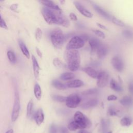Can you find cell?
Here are the masks:
<instances>
[{
    "label": "cell",
    "instance_id": "obj_1",
    "mask_svg": "<svg viewBox=\"0 0 133 133\" xmlns=\"http://www.w3.org/2000/svg\"><path fill=\"white\" fill-rule=\"evenodd\" d=\"M42 14L46 22L49 24H56L65 28L70 26V21L63 14L61 10H56L44 7L42 9Z\"/></svg>",
    "mask_w": 133,
    "mask_h": 133
},
{
    "label": "cell",
    "instance_id": "obj_2",
    "mask_svg": "<svg viewBox=\"0 0 133 133\" xmlns=\"http://www.w3.org/2000/svg\"><path fill=\"white\" fill-rule=\"evenodd\" d=\"M64 58L68 68L71 71H75L80 66L81 57L77 49H66L64 54Z\"/></svg>",
    "mask_w": 133,
    "mask_h": 133
},
{
    "label": "cell",
    "instance_id": "obj_3",
    "mask_svg": "<svg viewBox=\"0 0 133 133\" xmlns=\"http://www.w3.org/2000/svg\"><path fill=\"white\" fill-rule=\"evenodd\" d=\"M50 39L54 46L57 48H62L65 41V36L60 29H55L53 30L50 33Z\"/></svg>",
    "mask_w": 133,
    "mask_h": 133
},
{
    "label": "cell",
    "instance_id": "obj_4",
    "mask_svg": "<svg viewBox=\"0 0 133 133\" xmlns=\"http://www.w3.org/2000/svg\"><path fill=\"white\" fill-rule=\"evenodd\" d=\"M74 121L76 123L78 129H83L91 126L90 121L80 111H77L74 114Z\"/></svg>",
    "mask_w": 133,
    "mask_h": 133
},
{
    "label": "cell",
    "instance_id": "obj_5",
    "mask_svg": "<svg viewBox=\"0 0 133 133\" xmlns=\"http://www.w3.org/2000/svg\"><path fill=\"white\" fill-rule=\"evenodd\" d=\"M85 42L81 36H74L68 42L66 46V49H80L84 46Z\"/></svg>",
    "mask_w": 133,
    "mask_h": 133
},
{
    "label": "cell",
    "instance_id": "obj_6",
    "mask_svg": "<svg viewBox=\"0 0 133 133\" xmlns=\"http://www.w3.org/2000/svg\"><path fill=\"white\" fill-rule=\"evenodd\" d=\"M20 110V101L19 96L17 91L15 92V99L14 103L11 113V121L15 122L19 117Z\"/></svg>",
    "mask_w": 133,
    "mask_h": 133
},
{
    "label": "cell",
    "instance_id": "obj_7",
    "mask_svg": "<svg viewBox=\"0 0 133 133\" xmlns=\"http://www.w3.org/2000/svg\"><path fill=\"white\" fill-rule=\"evenodd\" d=\"M81 101V97L77 94H72L66 97L65 103L70 108H75L78 105Z\"/></svg>",
    "mask_w": 133,
    "mask_h": 133
},
{
    "label": "cell",
    "instance_id": "obj_8",
    "mask_svg": "<svg viewBox=\"0 0 133 133\" xmlns=\"http://www.w3.org/2000/svg\"><path fill=\"white\" fill-rule=\"evenodd\" d=\"M97 85L99 87L103 88L105 87L109 79V74L108 73L104 71H101L98 73V75L97 76Z\"/></svg>",
    "mask_w": 133,
    "mask_h": 133
},
{
    "label": "cell",
    "instance_id": "obj_9",
    "mask_svg": "<svg viewBox=\"0 0 133 133\" xmlns=\"http://www.w3.org/2000/svg\"><path fill=\"white\" fill-rule=\"evenodd\" d=\"M73 3L75 8L83 16L89 18H92L93 17V14L78 2L74 1Z\"/></svg>",
    "mask_w": 133,
    "mask_h": 133
},
{
    "label": "cell",
    "instance_id": "obj_10",
    "mask_svg": "<svg viewBox=\"0 0 133 133\" xmlns=\"http://www.w3.org/2000/svg\"><path fill=\"white\" fill-rule=\"evenodd\" d=\"M113 68L118 72H122L124 69V64L122 58L119 56H115L111 60Z\"/></svg>",
    "mask_w": 133,
    "mask_h": 133
},
{
    "label": "cell",
    "instance_id": "obj_11",
    "mask_svg": "<svg viewBox=\"0 0 133 133\" xmlns=\"http://www.w3.org/2000/svg\"><path fill=\"white\" fill-rule=\"evenodd\" d=\"M34 118L36 124L39 126L44 120V114L42 109H39L35 112L34 115Z\"/></svg>",
    "mask_w": 133,
    "mask_h": 133
},
{
    "label": "cell",
    "instance_id": "obj_12",
    "mask_svg": "<svg viewBox=\"0 0 133 133\" xmlns=\"http://www.w3.org/2000/svg\"><path fill=\"white\" fill-rule=\"evenodd\" d=\"M88 43L91 48V51L92 52L96 51L98 48L101 44L99 39L95 37L89 38V39H88Z\"/></svg>",
    "mask_w": 133,
    "mask_h": 133
},
{
    "label": "cell",
    "instance_id": "obj_13",
    "mask_svg": "<svg viewBox=\"0 0 133 133\" xmlns=\"http://www.w3.org/2000/svg\"><path fill=\"white\" fill-rule=\"evenodd\" d=\"M32 60L34 75L35 78L38 79L39 77V70L41 69L36 58L33 55L32 56Z\"/></svg>",
    "mask_w": 133,
    "mask_h": 133
},
{
    "label": "cell",
    "instance_id": "obj_14",
    "mask_svg": "<svg viewBox=\"0 0 133 133\" xmlns=\"http://www.w3.org/2000/svg\"><path fill=\"white\" fill-rule=\"evenodd\" d=\"M108 51V50L107 47L104 45H103L102 44H100V45L96 50L97 56L99 58H102L104 57L107 55Z\"/></svg>",
    "mask_w": 133,
    "mask_h": 133
},
{
    "label": "cell",
    "instance_id": "obj_15",
    "mask_svg": "<svg viewBox=\"0 0 133 133\" xmlns=\"http://www.w3.org/2000/svg\"><path fill=\"white\" fill-rule=\"evenodd\" d=\"M92 6L94 7L95 9L96 10V11L98 12L100 15H101L102 16H103V17H104L105 18L108 20H110V19L111 20V18L112 17H111V15L109 14H108L107 12H106L104 9H103L102 8H101L100 7H99V6L95 4H93Z\"/></svg>",
    "mask_w": 133,
    "mask_h": 133
},
{
    "label": "cell",
    "instance_id": "obj_16",
    "mask_svg": "<svg viewBox=\"0 0 133 133\" xmlns=\"http://www.w3.org/2000/svg\"><path fill=\"white\" fill-rule=\"evenodd\" d=\"M39 1H40V2L45 7L56 9V10H61L59 8V7L51 0H39Z\"/></svg>",
    "mask_w": 133,
    "mask_h": 133
},
{
    "label": "cell",
    "instance_id": "obj_17",
    "mask_svg": "<svg viewBox=\"0 0 133 133\" xmlns=\"http://www.w3.org/2000/svg\"><path fill=\"white\" fill-rule=\"evenodd\" d=\"M65 85L66 87L69 88H77L83 86L84 83L81 80L75 79L68 82Z\"/></svg>",
    "mask_w": 133,
    "mask_h": 133
},
{
    "label": "cell",
    "instance_id": "obj_18",
    "mask_svg": "<svg viewBox=\"0 0 133 133\" xmlns=\"http://www.w3.org/2000/svg\"><path fill=\"white\" fill-rule=\"evenodd\" d=\"M84 71L89 76H90L92 78H97L98 73L97 71H96L95 69H92L90 67H86L83 69Z\"/></svg>",
    "mask_w": 133,
    "mask_h": 133
},
{
    "label": "cell",
    "instance_id": "obj_19",
    "mask_svg": "<svg viewBox=\"0 0 133 133\" xmlns=\"http://www.w3.org/2000/svg\"><path fill=\"white\" fill-rule=\"evenodd\" d=\"M18 44H19V45L20 46V48L21 50L22 54L25 56V57H26L28 59H29L30 58V53H29V51L28 48H26L25 45L24 44V43L21 40L19 39Z\"/></svg>",
    "mask_w": 133,
    "mask_h": 133
},
{
    "label": "cell",
    "instance_id": "obj_20",
    "mask_svg": "<svg viewBox=\"0 0 133 133\" xmlns=\"http://www.w3.org/2000/svg\"><path fill=\"white\" fill-rule=\"evenodd\" d=\"M51 84L54 87L59 90H64L67 88L65 84L57 79L53 80L51 82Z\"/></svg>",
    "mask_w": 133,
    "mask_h": 133
},
{
    "label": "cell",
    "instance_id": "obj_21",
    "mask_svg": "<svg viewBox=\"0 0 133 133\" xmlns=\"http://www.w3.org/2000/svg\"><path fill=\"white\" fill-rule=\"evenodd\" d=\"M110 87L113 90L120 92L123 91V88L114 79H111L110 81Z\"/></svg>",
    "mask_w": 133,
    "mask_h": 133
},
{
    "label": "cell",
    "instance_id": "obj_22",
    "mask_svg": "<svg viewBox=\"0 0 133 133\" xmlns=\"http://www.w3.org/2000/svg\"><path fill=\"white\" fill-rule=\"evenodd\" d=\"M119 102L124 106H130L133 104V99L130 97L125 96L121 99Z\"/></svg>",
    "mask_w": 133,
    "mask_h": 133
},
{
    "label": "cell",
    "instance_id": "obj_23",
    "mask_svg": "<svg viewBox=\"0 0 133 133\" xmlns=\"http://www.w3.org/2000/svg\"><path fill=\"white\" fill-rule=\"evenodd\" d=\"M34 94L36 99L40 100L42 98V89L38 84H36L34 85Z\"/></svg>",
    "mask_w": 133,
    "mask_h": 133
},
{
    "label": "cell",
    "instance_id": "obj_24",
    "mask_svg": "<svg viewBox=\"0 0 133 133\" xmlns=\"http://www.w3.org/2000/svg\"><path fill=\"white\" fill-rule=\"evenodd\" d=\"M98 103V101L96 99H91L89 101H88L87 102L84 103L83 105V108L84 109H88L93 107H95L97 105Z\"/></svg>",
    "mask_w": 133,
    "mask_h": 133
},
{
    "label": "cell",
    "instance_id": "obj_25",
    "mask_svg": "<svg viewBox=\"0 0 133 133\" xmlns=\"http://www.w3.org/2000/svg\"><path fill=\"white\" fill-rule=\"evenodd\" d=\"M75 77V75L74 73H71V72H65V73H62L60 75V78L61 80H63V81H69L74 78Z\"/></svg>",
    "mask_w": 133,
    "mask_h": 133
},
{
    "label": "cell",
    "instance_id": "obj_26",
    "mask_svg": "<svg viewBox=\"0 0 133 133\" xmlns=\"http://www.w3.org/2000/svg\"><path fill=\"white\" fill-rule=\"evenodd\" d=\"M33 103L32 101V100H30L27 105V108H26V116L28 118H30L31 116L32 115V112H33Z\"/></svg>",
    "mask_w": 133,
    "mask_h": 133
},
{
    "label": "cell",
    "instance_id": "obj_27",
    "mask_svg": "<svg viewBox=\"0 0 133 133\" xmlns=\"http://www.w3.org/2000/svg\"><path fill=\"white\" fill-rule=\"evenodd\" d=\"M120 124L123 126H129L131 124V119L129 117H124L121 119Z\"/></svg>",
    "mask_w": 133,
    "mask_h": 133
},
{
    "label": "cell",
    "instance_id": "obj_28",
    "mask_svg": "<svg viewBox=\"0 0 133 133\" xmlns=\"http://www.w3.org/2000/svg\"><path fill=\"white\" fill-rule=\"evenodd\" d=\"M111 21L114 23V24L121 26V27H125L126 26L125 23L122 21L121 20L115 17H112L111 18Z\"/></svg>",
    "mask_w": 133,
    "mask_h": 133
},
{
    "label": "cell",
    "instance_id": "obj_29",
    "mask_svg": "<svg viewBox=\"0 0 133 133\" xmlns=\"http://www.w3.org/2000/svg\"><path fill=\"white\" fill-rule=\"evenodd\" d=\"M7 57L9 61L12 63H15L16 62V57L14 52L11 50L8 51L7 53Z\"/></svg>",
    "mask_w": 133,
    "mask_h": 133
},
{
    "label": "cell",
    "instance_id": "obj_30",
    "mask_svg": "<svg viewBox=\"0 0 133 133\" xmlns=\"http://www.w3.org/2000/svg\"><path fill=\"white\" fill-rule=\"evenodd\" d=\"M53 64L57 68H62L64 66L63 63L62 61L58 58H55L53 59L52 61Z\"/></svg>",
    "mask_w": 133,
    "mask_h": 133
},
{
    "label": "cell",
    "instance_id": "obj_31",
    "mask_svg": "<svg viewBox=\"0 0 133 133\" xmlns=\"http://www.w3.org/2000/svg\"><path fill=\"white\" fill-rule=\"evenodd\" d=\"M118 110H116L114 107H110L108 111V114L110 116H118Z\"/></svg>",
    "mask_w": 133,
    "mask_h": 133
},
{
    "label": "cell",
    "instance_id": "obj_32",
    "mask_svg": "<svg viewBox=\"0 0 133 133\" xmlns=\"http://www.w3.org/2000/svg\"><path fill=\"white\" fill-rule=\"evenodd\" d=\"M52 99L58 102H63L65 101L66 100V97H64L62 96H60V95H52Z\"/></svg>",
    "mask_w": 133,
    "mask_h": 133
},
{
    "label": "cell",
    "instance_id": "obj_33",
    "mask_svg": "<svg viewBox=\"0 0 133 133\" xmlns=\"http://www.w3.org/2000/svg\"><path fill=\"white\" fill-rule=\"evenodd\" d=\"M42 35H43V33H42V31L41 29L39 28H37L35 31V36L36 39L38 42H39L41 41V39L42 37Z\"/></svg>",
    "mask_w": 133,
    "mask_h": 133
},
{
    "label": "cell",
    "instance_id": "obj_34",
    "mask_svg": "<svg viewBox=\"0 0 133 133\" xmlns=\"http://www.w3.org/2000/svg\"><path fill=\"white\" fill-rule=\"evenodd\" d=\"M92 31L95 33L96 35H97L98 37H101L102 38H104L105 37V34L102 31L97 30V29H92Z\"/></svg>",
    "mask_w": 133,
    "mask_h": 133
},
{
    "label": "cell",
    "instance_id": "obj_35",
    "mask_svg": "<svg viewBox=\"0 0 133 133\" xmlns=\"http://www.w3.org/2000/svg\"><path fill=\"white\" fill-rule=\"evenodd\" d=\"M98 90L96 88L94 89H87L82 92L83 95H92V94H95L98 92Z\"/></svg>",
    "mask_w": 133,
    "mask_h": 133
},
{
    "label": "cell",
    "instance_id": "obj_36",
    "mask_svg": "<svg viewBox=\"0 0 133 133\" xmlns=\"http://www.w3.org/2000/svg\"><path fill=\"white\" fill-rule=\"evenodd\" d=\"M0 27L5 29H7V26L5 22V21L3 19V18L1 17V15L0 14Z\"/></svg>",
    "mask_w": 133,
    "mask_h": 133
},
{
    "label": "cell",
    "instance_id": "obj_37",
    "mask_svg": "<svg viewBox=\"0 0 133 133\" xmlns=\"http://www.w3.org/2000/svg\"><path fill=\"white\" fill-rule=\"evenodd\" d=\"M58 130L57 126L55 124H52L50 127V133H57Z\"/></svg>",
    "mask_w": 133,
    "mask_h": 133
},
{
    "label": "cell",
    "instance_id": "obj_38",
    "mask_svg": "<svg viewBox=\"0 0 133 133\" xmlns=\"http://www.w3.org/2000/svg\"><path fill=\"white\" fill-rule=\"evenodd\" d=\"M69 18L72 21H76L78 19L76 15L73 12H70V13Z\"/></svg>",
    "mask_w": 133,
    "mask_h": 133
},
{
    "label": "cell",
    "instance_id": "obj_39",
    "mask_svg": "<svg viewBox=\"0 0 133 133\" xmlns=\"http://www.w3.org/2000/svg\"><path fill=\"white\" fill-rule=\"evenodd\" d=\"M123 34L126 37H131L132 36V33L129 30H125L123 32Z\"/></svg>",
    "mask_w": 133,
    "mask_h": 133
},
{
    "label": "cell",
    "instance_id": "obj_40",
    "mask_svg": "<svg viewBox=\"0 0 133 133\" xmlns=\"http://www.w3.org/2000/svg\"><path fill=\"white\" fill-rule=\"evenodd\" d=\"M107 122H105L104 119H102L101 121V127H102V129L103 130H104V131L105 130V129H107Z\"/></svg>",
    "mask_w": 133,
    "mask_h": 133
},
{
    "label": "cell",
    "instance_id": "obj_41",
    "mask_svg": "<svg viewBox=\"0 0 133 133\" xmlns=\"http://www.w3.org/2000/svg\"><path fill=\"white\" fill-rule=\"evenodd\" d=\"M128 89H129V92L133 95V81H131L130 82L128 86Z\"/></svg>",
    "mask_w": 133,
    "mask_h": 133
},
{
    "label": "cell",
    "instance_id": "obj_42",
    "mask_svg": "<svg viewBox=\"0 0 133 133\" xmlns=\"http://www.w3.org/2000/svg\"><path fill=\"white\" fill-rule=\"evenodd\" d=\"M116 99H117V97L113 95H110L107 98V100L108 101H114V100H116Z\"/></svg>",
    "mask_w": 133,
    "mask_h": 133
},
{
    "label": "cell",
    "instance_id": "obj_43",
    "mask_svg": "<svg viewBox=\"0 0 133 133\" xmlns=\"http://www.w3.org/2000/svg\"><path fill=\"white\" fill-rule=\"evenodd\" d=\"M96 24H97V25L99 28H100L101 29H103V30H108L107 28L105 25H103L102 24H101V23H100L97 22V23H96Z\"/></svg>",
    "mask_w": 133,
    "mask_h": 133
},
{
    "label": "cell",
    "instance_id": "obj_44",
    "mask_svg": "<svg viewBox=\"0 0 133 133\" xmlns=\"http://www.w3.org/2000/svg\"><path fill=\"white\" fill-rule=\"evenodd\" d=\"M59 131H60V133H69L68 129L65 127H64L63 126H62L60 128Z\"/></svg>",
    "mask_w": 133,
    "mask_h": 133
},
{
    "label": "cell",
    "instance_id": "obj_45",
    "mask_svg": "<svg viewBox=\"0 0 133 133\" xmlns=\"http://www.w3.org/2000/svg\"><path fill=\"white\" fill-rule=\"evenodd\" d=\"M18 4H14L10 6V9L13 11H16L18 8Z\"/></svg>",
    "mask_w": 133,
    "mask_h": 133
},
{
    "label": "cell",
    "instance_id": "obj_46",
    "mask_svg": "<svg viewBox=\"0 0 133 133\" xmlns=\"http://www.w3.org/2000/svg\"><path fill=\"white\" fill-rule=\"evenodd\" d=\"M36 52H37V54L38 55V56L40 57H42V53L40 51V50L38 48H36Z\"/></svg>",
    "mask_w": 133,
    "mask_h": 133
},
{
    "label": "cell",
    "instance_id": "obj_47",
    "mask_svg": "<svg viewBox=\"0 0 133 133\" xmlns=\"http://www.w3.org/2000/svg\"><path fill=\"white\" fill-rule=\"evenodd\" d=\"M5 133H14V131L12 129H9Z\"/></svg>",
    "mask_w": 133,
    "mask_h": 133
},
{
    "label": "cell",
    "instance_id": "obj_48",
    "mask_svg": "<svg viewBox=\"0 0 133 133\" xmlns=\"http://www.w3.org/2000/svg\"><path fill=\"white\" fill-rule=\"evenodd\" d=\"M59 2H60L61 4L63 5V4H64V3L65 2V0H59Z\"/></svg>",
    "mask_w": 133,
    "mask_h": 133
},
{
    "label": "cell",
    "instance_id": "obj_49",
    "mask_svg": "<svg viewBox=\"0 0 133 133\" xmlns=\"http://www.w3.org/2000/svg\"><path fill=\"white\" fill-rule=\"evenodd\" d=\"M78 133H87V132L84 130L81 129L80 131H79V132Z\"/></svg>",
    "mask_w": 133,
    "mask_h": 133
},
{
    "label": "cell",
    "instance_id": "obj_50",
    "mask_svg": "<svg viewBox=\"0 0 133 133\" xmlns=\"http://www.w3.org/2000/svg\"><path fill=\"white\" fill-rule=\"evenodd\" d=\"M108 133H112V131H109V132H108Z\"/></svg>",
    "mask_w": 133,
    "mask_h": 133
},
{
    "label": "cell",
    "instance_id": "obj_51",
    "mask_svg": "<svg viewBox=\"0 0 133 133\" xmlns=\"http://www.w3.org/2000/svg\"></svg>",
    "mask_w": 133,
    "mask_h": 133
}]
</instances>
